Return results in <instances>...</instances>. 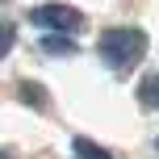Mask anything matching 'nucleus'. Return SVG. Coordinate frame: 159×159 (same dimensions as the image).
I'll use <instances>...</instances> for the list:
<instances>
[{
  "label": "nucleus",
  "instance_id": "nucleus-1",
  "mask_svg": "<svg viewBox=\"0 0 159 159\" xmlns=\"http://www.w3.org/2000/svg\"><path fill=\"white\" fill-rule=\"evenodd\" d=\"M101 59L109 67H117V71H130L134 63H143V55H147V34L143 30H134V25H113V30H105L101 34Z\"/></svg>",
  "mask_w": 159,
  "mask_h": 159
},
{
  "label": "nucleus",
  "instance_id": "nucleus-2",
  "mask_svg": "<svg viewBox=\"0 0 159 159\" xmlns=\"http://www.w3.org/2000/svg\"><path fill=\"white\" fill-rule=\"evenodd\" d=\"M34 25L50 30V34H75L84 25V13L71 4H42V8H34Z\"/></svg>",
  "mask_w": 159,
  "mask_h": 159
},
{
  "label": "nucleus",
  "instance_id": "nucleus-3",
  "mask_svg": "<svg viewBox=\"0 0 159 159\" xmlns=\"http://www.w3.org/2000/svg\"><path fill=\"white\" fill-rule=\"evenodd\" d=\"M42 46L50 50V55H75V46L67 42V34H46V42Z\"/></svg>",
  "mask_w": 159,
  "mask_h": 159
},
{
  "label": "nucleus",
  "instance_id": "nucleus-4",
  "mask_svg": "<svg viewBox=\"0 0 159 159\" xmlns=\"http://www.w3.org/2000/svg\"><path fill=\"white\" fill-rule=\"evenodd\" d=\"M138 96H143V105L147 109H159V75H151L143 88H138Z\"/></svg>",
  "mask_w": 159,
  "mask_h": 159
},
{
  "label": "nucleus",
  "instance_id": "nucleus-5",
  "mask_svg": "<svg viewBox=\"0 0 159 159\" xmlns=\"http://www.w3.org/2000/svg\"><path fill=\"white\" fill-rule=\"evenodd\" d=\"M75 159H109V151H101V147L88 143V138H75Z\"/></svg>",
  "mask_w": 159,
  "mask_h": 159
}]
</instances>
